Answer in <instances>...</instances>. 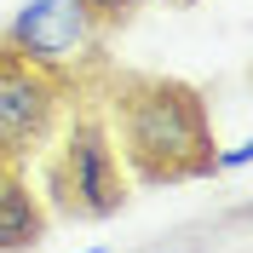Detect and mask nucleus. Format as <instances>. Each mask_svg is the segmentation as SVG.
<instances>
[{
	"label": "nucleus",
	"instance_id": "nucleus-1",
	"mask_svg": "<svg viewBox=\"0 0 253 253\" xmlns=\"http://www.w3.org/2000/svg\"><path fill=\"white\" fill-rule=\"evenodd\" d=\"M104 121H110L115 156L126 184H184L213 178V115L207 92L178 75H144L121 69L104 81Z\"/></svg>",
	"mask_w": 253,
	"mask_h": 253
},
{
	"label": "nucleus",
	"instance_id": "nucleus-2",
	"mask_svg": "<svg viewBox=\"0 0 253 253\" xmlns=\"http://www.w3.org/2000/svg\"><path fill=\"white\" fill-rule=\"evenodd\" d=\"M126 167L115 156L110 121L98 104H69L63 126L52 132V156L41 173V202L63 219H115L126 207Z\"/></svg>",
	"mask_w": 253,
	"mask_h": 253
},
{
	"label": "nucleus",
	"instance_id": "nucleus-3",
	"mask_svg": "<svg viewBox=\"0 0 253 253\" xmlns=\"http://www.w3.org/2000/svg\"><path fill=\"white\" fill-rule=\"evenodd\" d=\"M0 41L29 58L35 69H46L63 86H86V75L104 69V46H110V29L86 12V0H23L12 12V23L0 29Z\"/></svg>",
	"mask_w": 253,
	"mask_h": 253
},
{
	"label": "nucleus",
	"instance_id": "nucleus-4",
	"mask_svg": "<svg viewBox=\"0 0 253 253\" xmlns=\"http://www.w3.org/2000/svg\"><path fill=\"white\" fill-rule=\"evenodd\" d=\"M75 104V86L52 81L46 69H35L29 58H17L6 41H0V150L17 161L41 156L52 144V132L63 126Z\"/></svg>",
	"mask_w": 253,
	"mask_h": 253
},
{
	"label": "nucleus",
	"instance_id": "nucleus-5",
	"mask_svg": "<svg viewBox=\"0 0 253 253\" xmlns=\"http://www.w3.org/2000/svg\"><path fill=\"white\" fill-rule=\"evenodd\" d=\"M46 242V202L29 184L23 161L0 150V253H35Z\"/></svg>",
	"mask_w": 253,
	"mask_h": 253
},
{
	"label": "nucleus",
	"instance_id": "nucleus-6",
	"mask_svg": "<svg viewBox=\"0 0 253 253\" xmlns=\"http://www.w3.org/2000/svg\"><path fill=\"white\" fill-rule=\"evenodd\" d=\"M86 12L98 17V23H104V29H126V23H132V17L144 12V0H86Z\"/></svg>",
	"mask_w": 253,
	"mask_h": 253
},
{
	"label": "nucleus",
	"instance_id": "nucleus-7",
	"mask_svg": "<svg viewBox=\"0 0 253 253\" xmlns=\"http://www.w3.org/2000/svg\"><path fill=\"white\" fill-rule=\"evenodd\" d=\"M253 161V144H230V150H213V173H242Z\"/></svg>",
	"mask_w": 253,
	"mask_h": 253
},
{
	"label": "nucleus",
	"instance_id": "nucleus-8",
	"mask_svg": "<svg viewBox=\"0 0 253 253\" xmlns=\"http://www.w3.org/2000/svg\"><path fill=\"white\" fill-rule=\"evenodd\" d=\"M81 253H110V248H81Z\"/></svg>",
	"mask_w": 253,
	"mask_h": 253
},
{
	"label": "nucleus",
	"instance_id": "nucleus-9",
	"mask_svg": "<svg viewBox=\"0 0 253 253\" xmlns=\"http://www.w3.org/2000/svg\"><path fill=\"white\" fill-rule=\"evenodd\" d=\"M178 6H190V0H178Z\"/></svg>",
	"mask_w": 253,
	"mask_h": 253
}]
</instances>
